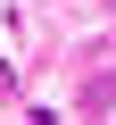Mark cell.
I'll use <instances>...</instances> for the list:
<instances>
[{"mask_svg":"<svg viewBox=\"0 0 116 125\" xmlns=\"http://www.w3.org/2000/svg\"><path fill=\"white\" fill-rule=\"evenodd\" d=\"M83 108H116V75H91L83 83Z\"/></svg>","mask_w":116,"mask_h":125,"instance_id":"6da1fadb","label":"cell"}]
</instances>
